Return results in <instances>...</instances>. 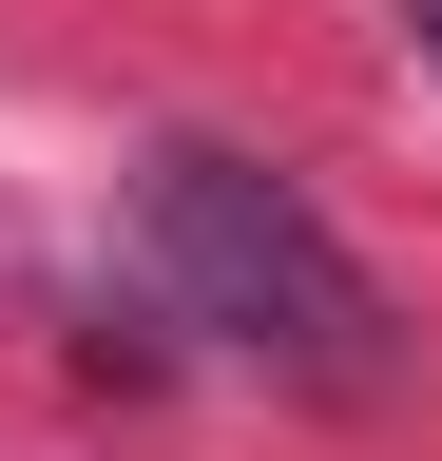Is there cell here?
<instances>
[{
    "label": "cell",
    "instance_id": "cell-1",
    "mask_svg": "<svg viewBox=\"0 0 442 461\" xmlns=\"http://www.w3.org/2000/svg\"><path fill=\"white\" fill-rule=\"evenodd\" d=\"M135 230H154V288H174L212 346H250V366H289V384H384V288H365V250L269 154L174 135L154 193H135Z\"/></svg>",
    "mask_w": 442,
    "mask_h": 461
},
{
    "label": "cell",
    "instance_id": "cell-2",
    "mask_svg": "<svg viewBox=\"0 0 442 461\" xmlns=\"http://www.w3.org/2000/svg\"><path fill=\"white\" fill-rule=\"evenodd\" d=\"M404 39H423V58H442V0H404Z\"/></svg>",
    "mask_w": 442,
    "mask_h": 461
}]
</instances>
